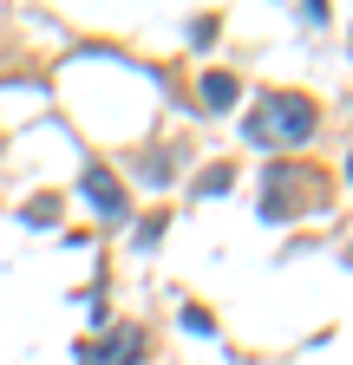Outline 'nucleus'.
<instances>
[{
  "label": "nucleus",
  "instance_id": "f257e3e1",
  "mask_svg": "<svg viewBox=\"0 0 353 365\" xmlns=\"http://www.w3.org/2000/svg\"><path fill=\"white\" fill-rule=\"evenodd\" d=\"M307 137H314V105L294 91H275L249 111V144H307Z\"/></svg>",
  "mask_w": 353,
  "mask_h": 365
},
{
  "label": "nucleus",
  "instance_id": "f03ea898",
  "mask_svg": "<svg viewBox=\"0 0 353 365\" xmlns=\"http://www.w3.org/2000/svg\"><path fill=\"white\" fill-rule=\"evenodd\" d=\"M79 196H85V202H92L99 215H111V222L124 215V190H118V176H111L105 163H92V170H85V176H79Z\"/></svg>",
  "mask_w": 353,
  "mask_h": 365
},
{
  "label": "nucleus",
  "instance_id": "7ed1b4c3",
  "mask_svg": "<svg viewBox=\"0 0 353 365\" xmlns=\"http://www.w3.org/2000/svg\"><path fill=\"white\" fill-rule=\"evenodd\" d=\"M138 346H144V333L124 327L111 346H79V365H131V359H138Z\"/></svg>",
  "mask_w": 353,
  "mask_h": 365
},
{
  "label": "nucleus",
  "instance_id": "20e7f679",
  "mask_svg": "<svg viewBox=\"0 0 353 365\" xmlns=\"http://www.w3.org/2000/svg\"><path fill=\"white\" fill-rule=\"evenodd\" d=\"M203 105H216V111L236 105V78L229 72H203Z\"/></svg>",
  "mask_w": 353,
  "mask_h": 365
},
{
  "label": "nucleus",
  "instance_id": "39448f33",
  "mask_svg": "<svg viewBox=\"0 0 353 365\" xmlns=\"http://www.w3.org/2000/svg\"><path fill=\"white\" fill-rule=\"evenodd\" d=\"M184 327H190V333H216V319H209L203 307H184Z\"/></svg>",
  "mask_w": 353,
  "mask_h": 365
},
{
  "label": "nucleus",
  "instance_id": "423d86ee",
  "mask_svg": "<svg viewBox=\"0 0 353 365\" xmlns=\"http://www.w3.org/2000/svg\"><path fill=\"white\" fill-rule=\"evenodd\" d=\"M347 182H353V157H347Z\"/></svg>",
  "mask_w": 353,
  "mask_h": 365
}]
</instances>
